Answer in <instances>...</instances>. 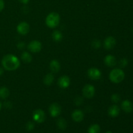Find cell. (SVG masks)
Instances as JSON below:
<instances>
[{"instance_id": "cell-1", "label": "cell", "mask_w": 133, "mask_h": 133, "mask_svg": "<svg viewBox=\"0 0 133 133\" xmlns=\"http://www.w3.org/2000/svg\"><path fill=\"white\" fill-rule=\"evenodd\" d=\"M2 66L4 68L8 71H14L18 69L20 66L19 58L14 55H6L3 58Z\"/></svg>"}, {"instance_id": "cell-2", "label": "cell", "mask_w": 133, "mask_h": 133, "mask_svg": "<svg viewBox=\"0 0 133 133\" xmlns=\"http://www.w3.org/2000/svg\"><path fill=\"white\" fill-rule=\"evenodd\" d=\"M60 16L57 12H51L45 19V23L49 28H55L60 23Z\"/></svg>"}, {"instance_id": "cell-3", "label": "cell", "mask_w": 133, "mask_h": 133, "mask_svg": "<svg viewBox=\"0 0 133 133\" xmlns=\"http://www.w3.org/2000/svg\"><path fill=\"white\" fill-rule=\"evenodd\" d=\"M110 80L114 83H119L123 81L125 78V74L121 69L116 68L112 70L109 74Z\"/></svg>"}, {"instance_id": "cell-4", "label": "cell", "mask_w": 133, "mask_h": 133, "mask_svg": "<svg viewBox=\"0 0 133 133\" xmlns=\"http://www.w3.org/2000/svg\"><path fill=\"white\" fill-rule=\"evenodd\" d=\"M32 118L34 121L38 123H42L45 121V112L42 109H36L33 112Z\"/></svg>"}, {"instance_id": "cell-5", "label": "cell", "mask_w": 133, "mask_h": 133, "mask_svg": "<svg viewBox=\"0 0 133 133\" xmlns=\"http://www.w3.org/2000/svg\"><path fill=\"white\" fill-rule=\"evenodd\" d=\"M49 111L50 113V115L53 118H56L61 114L62 109H61V107L60 106L59 104H58L57 103H53L49 107Z\"/></svg>"}, {"instance_id": "cell-6", "label": "cell", "mask_w": 133, "mask_h": 133, "mask_svg": "<svg viewBox=\"0 0 133 133\" xmlns=\"http://www.w3.org/2000/svg\"><path fill=\"white\" fill-rule=\"evenodd\" d=\"M83 96L88 99L92 98L95 94V88L92 84H87L83 89Z\"/></svg>"}, {"instance_id": "cell-7", "label": "cell", "mask_w": 133, "mask_h": 133, "mask_svg": "<svg viewBox=\"0 0 133 133\" xmlns=\"http://www.w3.org/2000/svg\"><path fill=\"white\" fill-rule=\"evenodd\" d=\"M27 48L32 53H38L41 51L42 44L38 40H32L29 44Z\"/></svg>"}, {"instance_id": "cell-8", "label": "cell", "mask_w": 133, "mask_h": 133, "mask_svg": "<svg viewBox=\"0 0 133 133\" xmlns=\"http://www.w3.org/2000/svg\"><path fill=\"white\" fill-rule=\"evenodd\" d=\"M88 77L92 80H98L101 77V72L99 70L96 68H90L87 71Z\"/></svg>"}, {"instance_id": "cell-9", "label": "cell", "mask_w": 133, "mask_h": 133, "mask_svg": "<svg viewBox=\"0 0 133 133\" xmlns=\"http://www.w3.org/2000/svg\"><path fill=\"white\" fill-rule=\"evenodd\" d=\"M30 30V26L29 23L27 22H21L20 23L18 24L17 26V31L19 34L22 35H25L29 32Z\"/></svg>"}, {"instance_id": "cell-10", "label": "cell", "mask_w": 133, "mask_h": 133, "mask_svg": "<svg viewBox=\"0 0 133 133\" xmlns=\"http://www.w3.org/2000/svg\"><path fill=\"white\" fill-rule=\"evenodd\" d=\"M58 86L61 88H67L70 85V79L67 75H63L58 81Z\"/></svg>"}, {"instance_id": "cell-11", "label": "cell", "mask_w": 133, "mask_h": 133, "mask_svg": "<svg viewBox=\"0 0 133 133\" xmlns=\"http://www.w3.org/2000/svg\"><path fill=\"white\" fill-rule=\"evenodd\" d=\"M116 44V39L112 36H109L104 41V47L107 49H111L114 48Z\"/></svg>"}, {"instance_id": "cell-12", "label": "cell", "mask_w": 133, "mask_h": 133, "mask_svg": "<svg viewBox=\"0 0 133 133\" xmlns=\"http://www.w3.org/2000/svg\"><path fill=\"white\" fill-rule=\"evenodd\" d=\"M71 118L75 122H81L83 120L84 114L81 110H75L71 114Z\"/></svg>"}, {"instance_id": "cell-13", "label": "cell", "mask_w": 133, "mask_h": 133, "mask_svg": "<svg viewBox=\"0 0 133 133\" xmlns=\"http://www.w3.org/2000/svg\"><path fill=\"white\" fill-rule=\"evenodd\" d=\"M105 64L109 67H113L116 64V59L112 55H108L105 57L104 60Z\"/></svg>"}, {"instance_id": "cell-14", "label": "cell", "mask_w": 133, "mask_h": 133, "mask_svg": "<svg viewBox=\"0 0 133 133\" xmlns=\"http://www.w3.org/2000/svg\"><path fill=\"white\" fill-rule=\"evenodd\" d=\"M119 110H119V107L117 106L116 105H114L109 107V110H108V113H109V115L110 116L115 118L119 115Z\"/></svg>"}, {"instance_id": "cell-15", "label": "cell", "mask_w": 133, "mask_h": 133, "mask_svg": "<svg viewBox=\"0 0 133 133\" xmlns=\"http://www.w3.org/2000/svg\"><path fill=\"white\" fill-rule=\"evenodd\" d=\"M122 109L126 113H130L132 111V104L129 100H125L122 103Z\"/></svg>"}, {"instance_id": "cell-16", "label": "cell", "mask_w": 133, "mask_h": 133, "mask_svg": "<svg viewBox=\"0 0 133 133\" xmlns=\"http://www.w3.org/2000/svg\"><path fill=\"white\" fill-rule=\"evenodd\" d=\"M50 69L53 72L57 73L61 70V64L57 60H53L50 62Z\"/></svg>"}, {"instance_id": "cell-17", "label": "cell", "mask_w": 133, "mask_h": 133, "mask_svg": "<svg viewBox=\"0 0 133 133\" xmlns=\"http://www.w3.org/2000/svg\"><path fill=\"white\" fill-rule=\"evenodd\" d=\"M9 94H10V91L7 88L5 87L0 88V98L5 99L9 97Z\"/></svg>"}, {"instance_id": "cell-18", "label": "cell", "mask_w": 133, "mask_h": 133, "mask_svg": "<svg viewBox=\"0 0 133 133\" xmlns=\"http://www.w3.org/2000/svg\"><path fill=\"white\" fill-rule=\"evenodd\" d=\"M54 81V76L52 74H48L45 76L44 79V83L45 85L49 86L53 83Z\"/></svg>"}, {"instance_id": "cell-19", "label": "cell", "mask_w": 133, "mask_h": 133, "mask_svg": "<svg viewBox=\"0 0 133 133\" xmlns=\"http://www.w3.org/2000/svg\"><path fill=\"white\" fill-rule=\"evenodd\" d=\"M21 58H22V61L24 62H26V63H29L32 61V56L28 52H23L22 56H21Z\"/></svg>"}, {"instance_id": "cell-20", "label": "cell", "mask_w": 133, "mask_h": 133, "mask_svg": "<svg viewBox=\"0 0 133 133\" xmlns=\"http://www.w3.org/2000/svg\"><path fill=\"white\" fill-rule=\"evenodd\" d=\"M57 124L58 128L61 130L66 129V127H67V122H66V121L64 118H59L57 120Z\"/></svg>"}, {"instance_id": "cell-21", "label": "cell", "mask_w": 133, "mask_h": 133, "mask_svg": "<svg viewBox=\"0 0 133 133\" xmlns=\"http://www.w3.org/2000/svg\"><path fill=\"white\" fill-rule=\"evenodd\" d=\"M52 38L55 42H60L62 39V34L59 31H55L52 34Z\"/></svg>"}, {"instance_id": "cell-22", "label": "cell", "mask_w": 133, "mask_h": 133, "mask_svg": "<svg viewBox=\"0 0 133 133\" xmlns=\"http://www.w3.org/2000/svg\"><path fill=\"white\" fill-rule=\"evenodd\" d=\"M100 130V127L98 124H93L88 129V133H99Z\"/></svg>"}, {"instance_id": "cell-23", "label": "cell", "mask_w": 133, "mask_h": 133, "mask_svg": "<svg viewBox=\"0 0 133 133\" xmlns=\"http://www.w3.org/2000/svg\"><path fill=\"white\" fill-rule=\"evenodd\" d=\"M111 100L112 102L117 103L120 101V96H119V95L117 94H114L111 96Z\"/></svg>"}, {"instance_id": "cell-24", "label": "cell", "mask_w": 133, "mask_h": 133, "mask_svg": "<svg viewBox=\"0 0 133 133\" xmlns=\"http://www.w3.org/2000/svg\"><path fill=\"white\" fill-rule=\"evenodd\" d=\"M128 64V61L126 58H122L119 61V66L122 68H125Z\"/></svg>"}, {"instance_id": "cell-25", "label": "cell", "mask_w": 133, "mask_h": 133, "mask_svg": "<svg viewBox=\"0 0 133 133\" xmlns=\"http://www.w3.org/2000/svg\"><path fill=\"white\" fill-rule=\"evenodd\" d=\"M34 128H35V125H34V123H32V122H28V123H27V125H26V129H27V131H32V130H33Z\"/></svg>"}, {"instance_id": "cell-26", "label": "cell", "mask_w": 133, "mask_h": 133, "mask_svg": "<svg viewBox=\"0 0 133 133\" xmlns=\"http://www.w3.org/2000/svg\"><path fill=\"white\" fill-rule=\"evenodd\" d=\"M92 46L95 48H99L101 45V42H100L99 40H94L92 44Z\"/></svg>"}, {"instance_id": "cell-27", "label": "cell", "mask_w": 133, "mask_h": 133, "mask_svg": "<svg viewBox=\"0 0 133 133\" xmlns=\"http://www.w3.org/2000/svg\"><path fill=\"white\" fill-rule=\"evenodd\" d=\"M4 6H5V5H4L3 1V0H0V11H1L3 9Z\"/></svg>"}, {"instance_id": "cell-28", "label": "cell", "mask_w": 133, "mask_h": 133, "mask_svg": "<svg viewBox=\"0 0 133 133\" xmlns=\"http://www.w3.org/2000/svg\"><path fill=\"white\" fill-rule=\"evenodd\" d=\"M18 1L23 4H27L29 3V0H18Z\"/></svg>"}, {"instance_id": "cell-29", "label": "cell", "mask_w": 133, "mask_h": 133, "mask_svg": "<svg viewBox=\"0 0 133 133\" xmlns=\"http://www.w3.org/2000/svg\"><path fill=\"white\" fill-rule=\"evenodd\" d=\"M3 70L1 68H0V75H1V74H3Z\"/></svg>"}, {"instance_id": "cell-30", "label": "cell", "mask_w": 133, "mask_h": 133, "mask_svg": "<svg viewBox=\"0 0 133 133\" xmlns=\"http://www.w3.org/2000/svg\"><path fill=\"white\" fill-rule=\"evenodd\" d=\"M105 133H112V131H107V132Z\"/></svg>"}, {"instance_id": "cell-31", "label": "cell", "mask_w": 133, "mask_h": 133, "mask_svg": "<svg viewBox=\"0 0 133 133\" xmlns=\"http://www.w3.org/2000/svg\"><path fill=\"white\" fill-rule=\"evenodd\" d=\"M1 102H0V110H1Z\"/></svg>"}]
</instances>
